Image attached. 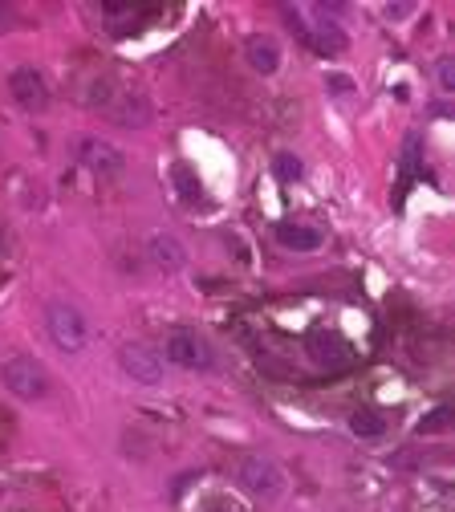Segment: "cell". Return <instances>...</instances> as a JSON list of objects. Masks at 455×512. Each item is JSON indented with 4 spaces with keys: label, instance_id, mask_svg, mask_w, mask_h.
<instances>
[{
    "label": "cell",
    "instance_id": "6da1fadb",
    "mask_svg": "<svg viewBox=\"0 0 455 512\" xmlns=\"http://www.w3.org/2000/svg\"><path fill=\"white\" fill-rule=\"evenodd\" d=\"M232 476H236V484H240L248 496L265 500V504L285 496V472H281L269 456H240V460L232 464Z\"/></svg>",
    "mask_w": 455,
    "mask_h": 512
},
{
    "label": "cell",
    "instance_id": "7a4b0ae2",
    "mask_svg": "<svg viewBox=\"0 0 455 512\" xmlns=\"http://www.w3.org/2000/svg\"><path fill=\"white\" fill-rule=\"evenodd\" d=\"M45 330L53 338V346L61 354H82L86 342H90V326H86V317L82 309H74L70 301H49L45 309Z\"/></svg>",
    "mask_w": 455,
    "mask_h": 512
},
{
    "label": "cell",
    "instance_id": "3957f363",
    "mask_svg": "<svg viewBox=\"0 0 455 512\" xmlns=\"http://www.w3.org/2000/svg\"><path fill=\"white\" fill-rule=\"evenodd\" d=\"M0 382H5V391L17 395L21 403H37V399L49 395V374L29 354H17V358H9L5 366H0Z\"/></svg>",
    "mask_w": 455,
    "mask_h": 512
},
{
    "label": "cell",
    "instance_id": "277c9868",
    "mask_svg": "<svg viewBox=\"0 0 455 512\" xmlns=\"http://www.w3.org/2000/svg\"><path fill=\"white\" fill-rule=\"evenodd\" d=\"M163 354L167 362H175L179 370H212L216 366V354L212 346L195 334V330H171L167 342H163Z\"/></svg>",
    "mask_w": 455,
    "mask_h": 512
},
{
    "label": "cell",
    "instance_id": "5b68a950",
    "mask_svg": "<svg viewBox=\"0 0 455 512\" xmlns=\"http://www.w3.org/2000/svg\"><path fill=\"white\" fill-rule=\"evenodd\" d=\"M118 362H122V370L130 378L143 382V387H155V382H163V358L151 346H143V342H126L118 350Z\"/></svg>",
    "mask_w": 455,
    "mask_h": 512
},
{
    "label": "cell",
    "instance_id": "8992f818",
    "mask_svg": "<svg viewBox=\"0 0 455 512\" xmlns=\"http://www.w3.org/2000/svg\"><path fill=\"white\" fill-rule=\"evenodd\" d=\"M9 94L17 98L21 110H33V114H41V110L49 106V86H45V78H41L33 66L13 70V78H9Z\"/></svg>",
    "mask_w": 455,
    "mask_h": 512
},
{
    "label": "cell",
    "instance_id": "52a82bcc",
    "mask_svg": "<svg viewBox=\"0 0 455 512\" xmlns=\"http://www.w3.org/2000/svg\"><path fill=\"white\" fill-rule=\"evenodd\" d=\"M78 159H82L94 175H102V179H114V175H122V167H126V155H122L114 143H106V139H82Z\"/></svg>",
    "mask_w": 455,
    "mask_h": 512
},
{
    "label": "cell",
    "instance_id": "ba28073f",
    "mask_svg": "<svg viewBox=\"0 0 455 512\" xmlns=\"http://www.w3.org/2000/svg\"><path fill=\"white\" fill-rule=\"evenodd\" d=\"M147 256H151V265L163 269V273H179L187 265V248L171 236V232H155L147 240Z\"/></svg>",
    "mask_w": 455,
    "mask_h": 512
},
{
    "label": "cell",
    "instance_id": "9c48e42d",
    "mask_svg": "<svg viewBox=\"0 0 455 512\" xmlns=\"http://www.w3.org/2000/svg\"><path fill=\"white\" fill-rule=\"evenodd\" d=\"M309 358L321 362L325 370H342L350 362V346L338 338V334H309Z\"/></svg>",
    "mask_w": 455,
    "mask_h": 512
},
{
    "label": "cell",
    "instance_id": "30bf717a",
    "mask_svg": "<svg viewBox=\"0 0 455 512\" xmlns=\"http://www.w3.org/2000/svg\"><path fill=\"white\" fill-rule=\"evenodd\" d=\"M106 114L118 122V126H147L151 122V106H147V98H139V94H114V102L106 106Z\"/></svg>",
    "mask_w": 455,
    "mask_h": 512
},
{
    "label": "cell",
    "instance_id": "8fae6325",
    "mask_svg": "<svg viewBox=\"0 0 455 512\" xmlns=\"http://www.w3.org/2000/svg\"><path fill=\"white\" fill-rule=\"evenodd\" d=\"M244 57H248V66H252L256 74H277V66H281V49H277V41H273V37H265V33L248 37Z\"/></svg>",
    "mask_w": 455,
    "mask_h": 512
},
{
    "label": "cell",
    "instance_id": "7c38bea8",
    "mask_svg": "<svg viewBox=\"0 0 455 512\" xmlns=\"http://www.w3.org/2000/svg\"><path fill=\"white\" fill-rule=\"evenodd\" d=\"M277 244L293 248V252H317L321 248V232L309 224H277Z\"/></svg>",
    "mask_w": 455,
    "mask_h": 512
},
{
    "label": "cell",
    "instance_id": "4fadbf2b",
    "mask_svg": "<svg viewBox=\"0 0 455 512\" xmlns=\"http://www.w3.org/2000/svg\"><path fill=\"white\" fill-rule=\"evenodd\" d=\"M350 431H354L358 439H382V435H386V419H382L378 411L362 407V411L350 415Z\"/></svg>",
    "mask_w": 455,
    "mask_h": 512
},
{
    "label": "cell",
    "instance_id": "5bb4252c",
    "mask_svg": "<svg viewBox=\"0 0 455 512\" xmlns=\"http://www.w3.org/2000/svg\"><path fill=\"white\" fill-rule=\"evenodd\" d=\"M171 179H175V187H179V196L187 200V204H195L204 196V187H200V179H195V171L187 167V163H179L175 171H171Z\"/></svg>",
    "mask_w": 455,
    "mask_h": 512
},
{
    "label": "cell",
    "instance_id": "9a60e30c",
    "mask_svg": "<svg viewBox=\"0 0 455 512\" xmlns=\"http://www.w3.org/2000/svg\"><path fill=\"white\" fill-rule=\"evenodd\" d=\"M273 171H277V179L293 183V179H301V159H297V155H289V151H281V155L273 159Z\"/></svg>",
    "mask_w": 455,
    "mask_h": 512
},
{
    "label": "cell",
    "instance_id": "2e32d148",
    "mask_svg": "<svg viewBox=\"0 0 455 512\" xmlns=\"http://www.w3.org/2000/svg\"><path fill=\"white\" fill-rule=\"evenodd\" d=\"M447 423H451V407H435V411L419 423V431H423V435H435V431H443Z\"/></svg>",
    "mask_w": 455,
    "mask_h": 512
},
{
    "label": "cell",
    "instance_id": "e0dca14e",
    "mask_svg": "<svg viewBox=\"0 0 455 512\" xmlns=\"http://www.w3.org/2000/svg\"><path fill=\"white\" fill-rule=\"evenodd\" d=\"M204 512H244L236 500H228V496H208L204 500Z\"/></svg>",
    "mask_w": 455,
    "mask_h": 512
},
{
    "label": "cell",
    "instance_id": "ac0fdd59",
    "mask_svg": "<svg viewBox=\"0 0 455 512\" xmlns=\"http://www.w3.org/2000/svg\"><path fill=\"white\" fill-rule=\"evenodd\" d=\"M439 86H443L447 94L455 90V61H451V57H443V61H439Z\"/></svg>",
    "mask_w": 455,
    "mask_h": 512
},
{
    "label": "cell",
    "instance_id": "d6986e66",
    "mask_svg": "<svg viewBox=\"0 0 455 512\" xmlns=\"http://www.w3.org/2000/svg\"><path fill=\"white\" fill-rule=\"evenodd\" d=\"M330 90H334V94H350V90H354V86H350V82H346V78H330Z\"/></svg>",
    "mask_w": 455,
    "mask_h": 512
},
{
    "label": "cell",
    "instance_id": "ffe728a7",
    "mask_svg": "<svg viewBox=\"0 0 455 512\" xmlns=\"http://www.w3.org/2000/svg\"><path fill=\"white\" fill-rule=\"evenodd\" d=\"M9 29V5H0V33Z\"/></svg>",
    "mask_w": 455,
    "mask_h": 512
}]
</instances>
